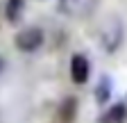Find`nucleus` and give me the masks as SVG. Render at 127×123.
<instances>
[{
  "label": "nucleus",
  "instance_id": "1",
  "mask_svg": "<svg viewBox=\"0 0 127 123\" xmlns=\"http://www.w3.org/2000/svg\"><path fill=\"white\" fill-rule=\"evenodd\" d=\"M45 41V34L41 27H25L14 37V46L21 53H36Z\"/></svg>",
  "mask_w": 127,
  "mask_h": 123
},
{
  "label": "nucleus",
  "instance_id": "2",
  "mask_svg": "<svg viewBox=\"0 0 127 123\" xmlns=\"http://www.w3.org/2000/svg\"><path fill=\"white\" fill-rule=\"evenodd\" d=\"M120 43H123V23H120V18L111 16L102 30V46L107 53H116L120 48Z\"/></svg>",
  "mask_w": 127,
  "mask_h": 123
},
{
  "label": "nucleus",
  "instance_id": "3",
  "mask_svg": "<svg viewBox=\"0 0 127 123\" xmlns=\"http://www.w3.org/2000/svg\"><path fill=\"white\" fill-rule=\"evenodd\" d=\"M91 75V64L84 55H73L70 57V80L75 84H86Z\"/></svg>",
  "mask_w": 127,
  "mask_h": 123
},
{
  "label": "nucleus",
  "instance_id": "4",
  "mask_svg": "<svg viewBox=\"0 0 127 123\" xmlns=\"http://www.w3.org/2000/svg\"><path fill=\"white\" fill-rule=\"evenodd\" d=\"M98 123H127V105L125 103H116L100 116Z\"/></svg>",
  "mask_w": 127,
  "mask_h": 123
},
{
  "label": "nucleus",
  "instance_id": "5",
  "mask_svg": "<svg viewBox=\"0 0 127 123\" xmlns=\"http://www.w3.org/2000/svg\"><path fill=\"white\" fill-rule=\"evenodd\" d=\"M25 11V0H7V7H5V16L9 23H18L21 16Z\"/></svg>",
  "mask_w": 127,
  "mask_h": 123
},
{
  "label": "nucleus",
  "instance_id": "6",
  "mask_svg": "<svg viewBox=\"0 0 127 123\" xmlns=\"http://www.w3.org/2000/svg\"><path fill=\"white\" fill-rule=\"evenodd\" d=\"M77 114V98H64V103L59 105V116L64 123H70Z\"/></svg>",
  "mask_w": 127,
  "mask_h": 123
},
{
  "label": "nucleus",
  "instance_id": "7",
  "mask_svg": "<svg viewBox=\"0 0 127 123\" xmlns=\"http://www.w3.org/2000/svg\"><path fill=\"white\" fill-rule=\"evenodd\" d=\"M109 98H111V78L102 75L100 82H98V87H95V100H98L100 105H104Z\"/></svg>",
  "mask_w": 127,
  "mask_h": 123
},
{
  "label": "nucleus",
  "instance_id": "8",
  "mask_svg": "<svg viewBox=\"0 0 127 123\" xmlns=\"http://www.w3.org/2000/svg\"><path fill=\"white\" fill-rule=\"evenodd\" d=\"M2 68H5V59L0 57V71H2Z\"/></svg>",
  "mask_w": 127,
  "mask_h": 123
}]
</instances>
